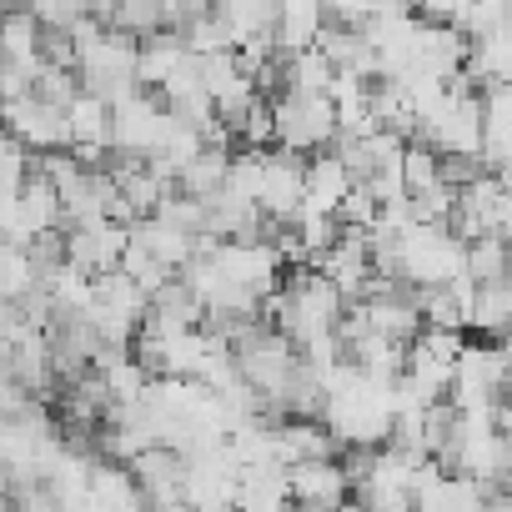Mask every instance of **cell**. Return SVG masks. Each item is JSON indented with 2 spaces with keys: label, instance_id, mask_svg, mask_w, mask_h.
I'll use <instances>...</instances> for the list:
<instances>
[{
  "label": "cell",
  "instance_id": "6da1fadb",
  "mask_svg": "<svg viewBox=\"0 0 512 512\" xmlns=\"http://www.w3.org/2000/svg\"><path fill=\"white\" fill-rule=\"evenodd\" d=\"M332 136H337V116L327 96H277L272 101V151L307 161L327 151Z\"/></svg>",
  "mask_w": 512,
  "mask_h": 512
},
{
  "label": "cell",
  "instance_id": "7a4b0ae2",
  "mask_svg": "<svg viewBox=\"0 0 512 512\" xmlns=\"http://www.w3.org/2000/svg\"><path fill=\"white\" fill-rule=\"evenodd\" d=\"M201 317H206V307L196 302V292H191L181 277H171L166 287H156V292L146 297V317H141V327H136V332H146V337L166 342V337L201 332Z\"/></svg>",
  "mask_w": 512,
  "mask_h": 512
},
{
  "label": "cell",
  "instance_id": "3957f363",
  "mask_svg": "<svg viewBox=\"0 0 512 512\" xmlns=\"http://www.w3.org/2000/svg\"><path fill=\"white\" fill-rule=\"evenodd\" d=\"M66 236V267L86 272V277H111L116 262H121V251H126V226L116 221H91V226H76V231H61Z\"/></svg>",
  "mask_w": 512,
  "mask_h": 512
},
{
  "label": "cell",
  "instance_id": "277c9868",
  "mask_svg": "<svg viewBox=\"0 0 512 512\" xmlns=\"http://www.w3.org/2000/svg\"><path fill=\"white\" fill-rule=\"evenodd\" d=\"M302 166L287 151H267V171H262V191H256V211L277 226H292V216L302 211Z\"/></svg>",
  "mask_w": 512,
  "mask_h": 512
},
{
  "label": "cell",
  "instance_id": "5b68a950",
  "mask_svg": "<svg viewBox=\"0 0 512 512\" xmlns=\"http://www.w3.org/2000/svg\"><path fill=\"white\" fill-rule=\"evenodd\" d=\"M282 482H287V497L292 502L327 507V512L352 497V487H347V477H342L337 462H292V467H282Z\"/></svg>",
  "mask_w": 512,
  "mask_h": 512
},
{
  "label": "cell",
  "instance_id": "8992f818",
  "mask_svg": "<svg viewBox=\"0 0 512 512\" xmlns=\"http://www.w3.org/2000/svg\"><path fill=\"white\" fill-rule=\"evenodd\" d=\"M507 322H512V287L492 282V287H472V307H467V332H477L487 347H507Z\"/></svg>",
  "mask_w": 512,
  "mask_h": 512
},
{
  "label": "cell",
  "instance_id": "52a82bcc",
  "mask_svg": "<svg viewBox=\"0 0 512 512\" xmlns=\"http://www.w3.org/2000/svg\"><path fill=\"white\" fill-rule=\"evenodd\" d=\"M287 482L282 467H241L236 472V492H231V512H287Z\"/></svg>",
  "mask_w": 512,
  "mask_h": 512
},
{
  "label": "cell",
  "instance_id": "ba28073f",
  "mask_svg": "<svg viewBox=\"0 0 512 512\" xmlns=\"http://www.w3.org/2000/svg\"><path fill=\"white\" fill-rule=\"evenodd\" d=\"M342 447L337 437L322 427V422H282L277 427V462L292 467V462H332Z\"/></svg>",
  "mask_w": 512,
  "mask_h": 512
},
{
  "label": "cell",
  "instance_id": "9c48e42d",
  "mask_svg": "<svg viewBox=\"0 0 512 512\" xmlns=\"http://www.w3.org/2000/svg\"><path fill=\"white\" fill-rule=\"evenodd\" d=\"M126 236H131V241H136V246L151 256V262H161L171 277H176V272L191 262V256H196V241H191V236H181V231H171V226H166V221H156V216L136 221Z\"/></svg>",
  "mask_w": 512,
  "mask_h": 512
},
{
  "label": "cell",
  "instance_id": "30bf717a",
  "mask_svg": "<svg viewBox=\"0 0 512 512\" xmlns=\"http://www.w3.org/2000/svg\"><path fill=\"white\" fill-rule=\"evenodd\" d=\"M226 166H231V151L201 146V151L181 166L176 196H186V201H211V196H221V191H226Z\"/></svg>",
  "mask_w": 512,
  "mask_h": 512
},
{
  "label": "cell",
  "instance_id": "8fae6325",
  "mask_svg": "<svg viewBox=\"0 0 512 512\" xmlns=\"http://www.w3.org/2000/svg\"><path fill=\"white\" fill-rule=\"evenodd\" d=\"M317 36H322V6H317V0H292V6H277V51L282 56L312 51Z\"/></svg>",
  "mask_w": 512,
  "mask_h": 512
},
{
  "label": "cell",
  "instance_id": "7c38bea8",
  "mask_svg": "<svg viewBox=\"0 0 512 512\" xmlns=\"http://www.w3.org/2000/svg\"><path fill=\"white\" fill-rule=\"evenodd\" d=\"M186 61V46L176 41V36H151V41H141L136 46V91H161L166 86V76L176 71Z\"/></svg>",
  "mask_w": 512,
  "mask_h": 512
},
{
  "label": "cell",
  "instance_id": "4fadbf2b",
  "mask_svg": "<svg viewBox=\"0 0 512 512\" xmlns=\"http://www.w3.org/2000/svg\"><path fill=\"white\" fill-rule=\"evenodd\" d=\"M462 282H472V287L507 282V241H497V236L467 241L462 246Z\"/></svg>",
  "mask_w": 512,
  "mask_h": 512
},
{
  "label": "cell",
  "instance_id": "5bb4252c",
  "mask_svg": "<svg viewBox=\"0 0 512 512\" xmlns=\"http://www.w3.org/2000/svg\"><path fill=\"white\" fill-rule=\"evenodd\" d=\"M106 131H111V106L81 91L66 106V136H71V146H106Z\"/></svg>",
  "mask_w": 512,
  "mask_h": 512
},
{
  "label": "cell",
  "instance_id": "9a60e30c",
  "mask_svg": "<svg viewBox=\"0 0 512 512\" xmlns=\"http://www.w3.org/2000/svg\"><path fill=\"white\" fill-rule=\"evenodd\" d=\"M106 31H116V36H126L136 46L161 36V0H126V6H111Z\"/></svg>",
  "mask_w": 512,
  "mask_h": 512
},
{
  "label": "cell",
  "instance_id": "2e32d148",
  "mask_svg": "<svg viewBox=\"0 0 512 512\" xmlns=\"http://www.w3.org/2000/svg\"><path fill=\"white\" fill-rule=\"evenodd\" d=\"M332 86V66L322 61V51H302V56H287V96H327Z\"/></svg>",
  "mask_w": 512,
  "mask_h": 512
},
{
  "label": "cell",
  "instance_id": "e0dca14e",
  "mask_svg": "<svg viewBox=\"0 0 512 512\" xmlns=\"http://www.w3.org/2000/svg\"><path fill=\"white\" fill-rule=\"evenodd\" d=\"M116 272H121V277H126V282H131V287H136L141 297H151L156 287H166V282H171V272H166L161 262H151V256H146V251H141L136 241H126V251H121Z\"/></svg>",
  "mask_w": 512,
  "mask_h": 512
},
{
  "label": "cell",
  "instance_id": "ac0fdd59",
  "mask_svg": "<svg viewBox=\"0 0 512 512\" xmlns=\"http://www.w3.org/2000/svg\"><path fill=\"white\" fill-rule=\"evenodd\" d=\"M397 171H402V191H407V196H422V191H432V186H437V151H432V146L407 141V146H402Z\"/></svg>",
  "mask_w": 512,
  "mask_h": 512
},
{
  "label": "cell",
  "instance_id": "d6986e66",
  "mask_svg": "<svg viewBox=\"0 0 512 512\" xmlns=\"http://www.w3.org/2000/svg\"><path fill=\"white\" fill-rule=\"evenodd\" d=\"M26 292H36V272L26 262V251L0 246V302H21Z\"/></svg>",
  "mask_w": 512,
  "mask_h": 512
},
{
  "label": "cell",
  "instance_id": "ffe728a7",
  "mask_svg": "<svg viewBox=\"0 0 512 512\" xmlns=\"http://www.w3.org/2000/svg\"><path fill=\"white\" fill-rule=\"evenodd\" d=\"M31 96H36L41 106H51V111H66V106L81 96V81H76V71H41L36 86H31Z\"/></svg>",
  "mask_w": 512,
  "mask_h": 512
},
{
  "label": "cell",
  "instance_id": "44dd1931",
  "mask_svg": "<svg viewBox=\"0 0 512 512\" xmlns=\"http://www.w3.org/2000/svg\"><path fill=\"white\" fill-rule=\"evenodd\" d=\"M156 221H166L171 231H181V236L196 241V236H201V201H186V196L171 191V196L156 206Z\"/></svg>",
  "mask_w": 512,
  "mask_h": 512
},
{
  "label": "cell",
  "instance_id": "7402d4cb",
  "mask_svg": "<svg viewBox=\"0 0 512 512\" xmlns=\"http://www.w3.org/2000/svg\"><path fill=\"white\" fill-rule=\"evenodd\" d=\"M372 221H377V201H372V191H367V186H352V191H347V201L337 206V226L372 231Z\"/></svg>",
  "mask_w": 512,
  "mask_h": 512
},
{
  "label": "cell",
  "instance_id": "603a6c76",
  "mask_svg": "<svg viewBox=\"0 0 512 512\" xmlns=\"http://www.w3.org/2000/svg\"><path fill=\"white\" fill-rule=\"evenodd\" d=\"M31 412H41V402L16 377H0V422H26Z\"/></svg>",
  "mask_w": 512,
  "mask_h": 512
},
{
  "label": "cell",
  "instance_id": "cb8c5ba5",
  "mask_svg": "<svg viewBox=\"0 0 512 512\" xmlns=\"http://www.w3.org/2000/svg\"><path fill=\"white\" fill-rule=\"evenodd\" d=\"M417 347H422L427 357H437V362H447V367H452V362L462 357L467 337H462V332H442V327H422V332H417Z\"/></svg>",
  "mask_w": 512,
  "mask_h": 512
},
{
  "label": "cell",
  "instance_id": "d4e9b609",
  "mask_svg": "<svg viewBox=\"0 0 512 512\" xmlns=\"http://www.w3.org/2000/svg\"><path fill=\"white\" fill-rule=\"evenodd\" d=\"M332 512H367V507H362V502H357V497H347V502H337V507H332Z\"/></svg>",
  "mask_w": 512,
  "mask_h": 512
},
{
  "label": "cell",
  "instance_id": "484cf974",
  "mask_svg": "<svg viewBox=\"0 0 512 512\" xmlns=\"http://www.w3.org/2000/svg\"><path fill=\"white\" fill-rule=\"evenodd\" d=\"M287 512H327V507H307V502H287Z\"/></svg>",
  "mask_w": 512,
  "mask_h": 512
},
{
  "label": "cell",
  "instance_id": "4316f807",
  "mask_svg": "<svg viewBox=\"0 0 512 512\" xmlns=\"http://www.w3.org/2000/svg\"><path fill=\"white\" fill-rule=\"evenodd\" d=\"M6 487H11V467H6V462H0V492H6Z\"/></svg>",
  "mask_w": 512,
  "mask_h": 512
}]
</instances>
